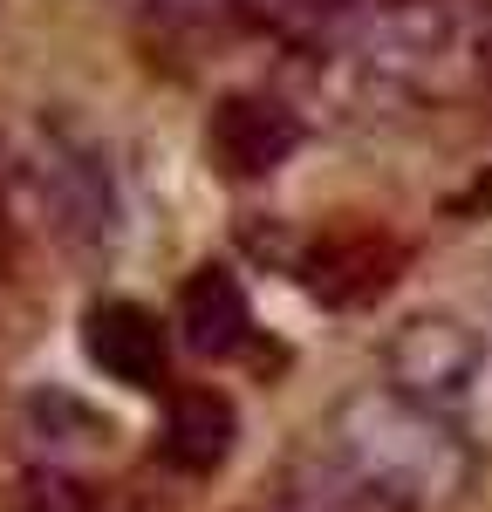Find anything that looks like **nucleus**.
<instances>
[{"label": "nucleus", "instance_id": "obj_4", "mask_svg": "<svg viewBox=\"0 0 492 512\" xmlns=\"http://www.w3.org/2000/svg\"><path fill=\"white\" fill-rule=\"evenodd\" d=\"M294 144H301V123L287 103L274 96H226L212 123H205V158L219 164L226 178H267V171H281L294 158Z\"/></svg>", "mask_w": 492, "mask_h": 512}, {"label": "nucleus", "instance_id": "obj_3", "mask_svg": "<svg viewBox=\"0 0 492 512\" xmlns=\"http://www.w3.org/2000/svg\"><path fill=\"white\" fill-rule=\"evenodd\" d=\"M383 376L417 396L479 465H492V328L465 315H410L397 321Z\"/></svg>", "mask_w": 492, "mask_h": 512}, {"label": "nucleus", "instance_id": "obj_2", "mask_svg": "<svg viewBox=\"0 0 492 512\" xmlns=\"http://www.w3.org/2000/svg\"><path fill=\"white\" fill-rule=\"evenodd\" d=\"M356 62L417 103H458L492 82L486 0H383L356 28Z\"/></svg>", "mask_w": 492, "mask_h": 512}, {"label": "nucleus", "instance_id": "obj_7", "mask_svg": "<svg viewBox=\"0 0 492 512\" xmlns=\"http://www.w3.org/2000/svg\"><path fill=\"white\" fill-rule=\"evenodd\" d=\"M178 335H185L192 355H212V362L246 349L253 308H246V287L233 267H199V274L185 280V294H178Z\"/></svg>", "mask_w": 492, "mask_h": 512}, {"label": "nucleus", "instance_id": "obj_8", "mask_svg": "<svg viewBox=\"0 0 492 512\" xmlns=\"http://www.w3.org/2000/svg\"><path fill=\"white\" fill-rule=\"evenodd\" d=\"M240 437V417H233V396L226 390H178L171 396V417H164V465L178 472H219L226 451Z\"/></svg>", "mask_w": 492, "mask_h": 512}, {"label": "nucleus", "instance_id": "obj_9", "mask_svg": "<svg viewBox=\"0 0 492 512\" xmlns=\"http://www.w3.org/2000/svg\"><path fill=\"white\" fill-rule=\"evenodd\" d=\"M274 512H404V506H390L383 492H369L363 478L342 472L322 444H315V451H301V458L281 472V499H274Z\"/></svg>", "mask_w": 492, "mask_h": 512}, {"label": "nucleus", "instance_id": "obj_5", "mask_svg": "<svg viewBox=\"0 0 492 512\" xmlns=\"http://www.w3.org/2000/svg\"><path fill=\"white\" fill-rule=\"evenodd\" d=\"M82 355L123 390H158L164 383V328L137 301H96L82 315Z\"/></svg>", "mask_w": 492, "mask_h": 512}, {"label": "nucleus", "instance_id": "obj_1", "mask_svg": "<svg viewBox=\"0 0 492 512\" xmlns=\"http://www.w3.org/2000/svg\"><path fill=\"white\" fill-rule=\"evenodd\" d=\"M315 444L342 472H356L369 492H383L404 512H458L472 478H479V458L417 396L397 390L390 376L335 396V410L322 417Z\"/></svg>", "mask_w": 492, "mask_h": 512}, {"label": "nucleus", "instance_id": "obj_10", "mask_svg": "<svg viewBox=\"0 0 492 512\" xmlns=\"http://www.w3.org/2000/svg\"><path fill=\"white\" fill-rule=\"evenodd\" d=\"M164 7H192V14H246L260 28H281V35H308L342 21L356 0H164Z\"/></svg>", "mask_w": 492, "mask_h": 512}, {"label": "nucleus", "instance_id": "obj_6", "mask_svg": "<svg viewBox=\"0 0 492 512\" xmlns=\"http://www.w3.org/2000/svg\"><path fill=\"white\" fill-rule=\"evenodd\" d=\"M41 205L55 212V233L76 246H103L117 226V198H110L103 164L89 151H69L62 137H48V158H41Z\"/></svg>", "mask_w": 492, "mask_h": 512}]
</instances>
